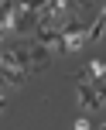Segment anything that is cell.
Segmentation results:
<instances>
[{
    "mask_svg": "<svg viewBox=\"0 0 106 130\" xmlns=\"http://www.w3.org/2000/svg\"><path fill=\"white\" fill-rule=\"evenodd\" d=\"M96 4H106V0H96Z\"/></svg>",
    "mask_w": 106,
    "mask_h": 130,
    "instance_id": "cell-8",
    "label": "cell"
},
{
    "mask_svg": "<svg viewBox=\"0 0 106 130\" xmlns=\"http://www.w3.org/2000/svg\"><path fill=\"white\" fill-rule=\"evenodd\" d=\"M103 127H106V120H103Z\"/></svg>",
    "mask_w": 106,
    "mask_h": 130,
    "instance_id": "cell-9",
    "label": "cell"
},
{
    "mask_svg": "<svg viewBox=\"0 0 106 130\" xmlns=\"http://www.w3.org/2000/svg\"><path fill=\"white\" fill-rule=\"evenodd\" d=\"M17 4H21V7H27V10H38V14H41L48 0H17Z\"/></svg>",
    "mask_w": 106,
    "mask_h": 130,
    "instance_id": "cell-5",
    "label": "cell"
},
{
    "mask_svg": "<svg viewBox=\"0 0 106 130\" xmlns=\"http://www.w3.org/2000/svg\"><path fill=\"white\" fill-rule=\"evenodd\" d=\"M93 127V113H79V120H75V130H86Z\"/></svg>",
    "mask_w": 106,
    "mask_h": 130,
    "instance_id": "cell-6",
    "label": "cell"
},
{
    "mask_svg": "<svg viewBox=\"0 0 106 130\" xmlns=\"http://www.w3.org/2000/svg\"><path fill=\"white\" fill-rule=\"evenodd\" d=\"M7 110V92H0V113Z\"/></svg>",
    "mask_w": 106,
    "mask_h": 130,
    "instance_id": "cell-7",
    "label": "cell"
},
{
    "mask_svg": "<svg viewBox=\"0 0 106 130\" xmlns=\"http://www.w3.org/2000/svg\"><path fill=\"white\" fill-rule=\"evenodd\" d=\"M55 62V48L51 45H41V41H27V72H45L48 65Z\"/></svg>",
    "mask_w": 106,
    "mask_h": 130,
    "instance_id": "cell-1",
    "label": "cell"
},
{
    "mask_svg": "<svg viewBox=\"0 0 106 130\" xmlns=\"http://www.w3.org/2000/svg\"><path fill=\"white\" fill-rule=\"evenodd\" d=\"M79 106H82V113L103 110V99H99V92H96L93 82H79Z\"/></svg>",
    "mask_w": 106,
    "mask_h": 130,
    "instance_id": "cell-3",
    "label": "cell"
},
{
    "mask_svg": "<svg viewBox=\"0 0 106 130\" xmlns=\"http://www.w3.org/2000/svg\"><path fill=\"white\" fill-rule=\"evenodd\" d=\"M103 34H106V17L96 14L93 24H86V38H89V41H103Z\"/></svg>",
    "mask_w": 106,
    "mask_h": 130,
    "instance_id": "cell-4",
    "label": "cell"
},
{
    "mask_svg": "<svg viewBox=\"0 0 106 130\" xmlns=\"http://www.w3.org/2000/svg\"><path fill=\"white\" fill-rule=\"evenodd\" d=\"M10 24H14V34H27V31H34V24H38V10H27V7H14V14H10Z\"/></svg>",
    "mask_w": 106,
    "mask_h": 130,
    "instance_id": "cell-2",
    "label": "cell"
}]
</instances>
